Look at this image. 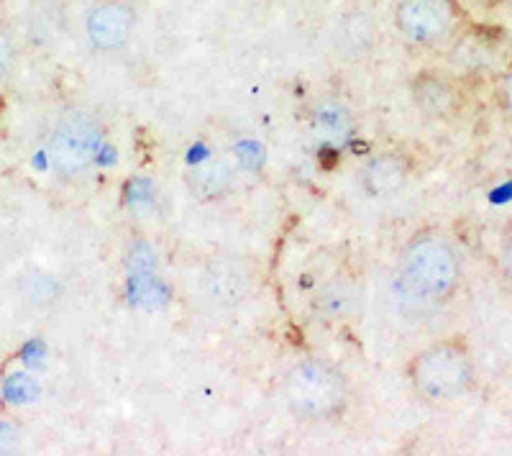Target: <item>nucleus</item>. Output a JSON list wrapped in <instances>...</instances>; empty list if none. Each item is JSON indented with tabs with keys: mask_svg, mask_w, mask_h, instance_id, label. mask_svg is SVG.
Instances as JSON below:
<instances>
[{
	"mask_svg": "<svg viewBox=\"0 0 512 456\" xmlns=\"http://www.w3.org/2000/svg\"><path fill=\"white\" fill-rule=\"evenodd\" d=\"M282 395L290 416L305 426L341 421L354 398L349 377L320 357L297 359L282 380Z\"/></svg>",
	"mask_w": 512,
	"mask_h": 456,
	"instance_id": "2",
	"label": "nucleus"
},
{
	"mask_svg": "<svg viewBox=\"0 0 512 456\" xmlns=\"http://www.w3.org/2000/svg\"><path fill=\"white\" fill-rule=\"evenodd\" d=\"M3 395L11 405H29L39 398V385L36 380H31L29 375H11L6 380V387H3Z\"/></svg>",
	"mask_w": 512,
	"mask_h": 456,
	"instance_id": "11",
	"label": "nucleus"
},
{
	"mask_svg": "<svg viewBox=\"0 0 512 456\" xmlns=\"http://www.w3.org/2000/svg\"><path fill=\"white\" fill-rule=\"evenodd\" d=\"M402 293L425 305H446L464 282V257L441 228H420L405 241L397 259Z\"/></svg>",
	"mask_w": 512,
	"mask_h": 456,
	"instance_id": "1",
	"label": "nucleus"
},
{
	"mask_svg": "<svg viewBox=\"0 0 512 456\" xmlns=\"http://www.w3.org/2000/svg\"><path fill=\"white\" fill-rule=\"evenodd\" d=\"M356 116L341 100H320L310 116V131L323 147L341 149L356 136Z\"/></svg>",
	"mask_w": 512,
	"mask_h": 456,
	"instance_id": "9",
	"label": "nucleus"
},
{
	"mask_svg": "<svg viewBox=\"0 0 512 456\" xmlns=\"http://www.w3.org/2000/svg\"><path fill=\"white\" fill-rule=\"evenodd\" d=\"M134 34L136 8L131 0H98L85 16V36L98 54H121Z\"/></svg>",
	"mask_w": 512,
	"mask_h": 456,
	"instance_id": "6",
	"label": "nucleus"
},
{
	"mask_svg": "<svg viewBox=\"0 0 512 456\" xmlns=\"http://www.w3.org/2000/svg\"><path fill=\"white\" fill-rule=\"evenodd\" d=\"M405 377L415 398L423 403H456L474 390L477 362L464 339L448 336L415 351L405 367Z\"/></svg>",
	"mask_w": 512,
	"mask_h": 456,
	"instance_id": "3",
	"label": "nucleus"
},
{
	"mask_svg": "<svg viewBox=\"0 0 512 456\" xmlns=\"http://www.w3.org/2000/svg\"><path fill=\"white\" fill-rule=\"evenodd\" d=\"M497 267L505 287L512 293V218L505 223L500 234V249H497Z\"/></svg>",
	"mask_w": 512,
	"mask_h": 456,
	"instance_id": "12",
	"label": "nucleus"
},
{
	"mask_svg": "<svg viewBox=\"0 0 512 456\" xmlns=\"http://www.w3.org/2000/svg\"><path fill=\"white\" fill-rule=\"evenodd\" d=\"M466 3H472V6H477V8H484V11H492V8L505 6L507 0H466Z\"/></svg>",
	"mask_w": 512,
	"mask_h": 456,
	"instance_id": "16",
	"label": "nucleus"
},
{
	"mask_svg": "<svg viewBox=\"0 0 512 456\" xmlns=\"http://www.w3.org/2000/svg\"><path fill=\"white\" fill-rule=\"evenodd\" d=\"M24 444V431L11 418H0V456L13 454Z\"/></svg>",
	"mask_w": 512,
	"mask_h": 456,
	"instance_id": "13",
	"label": "nucleus"
},
{
	"mask_svg": "<svg viewBox=\"0 0 512 456\" xmlns=\"http://www.w3.org/2000/svg\"><path fill=\"white\" fill-rule=\"evenodd\" d=\"M392 24L415 49H441L464 24L459 0H395Z\"/></svg>",
	"mask_w": 512,
	"mask_h": 456,
	"instance_id": "5",
	"label": "nucleus"
},
{
	"mask_svg": "<svg viewBox=\"0 0 512 456\" xmlns=\"http://www.w3.org/2000/svg\"><path fill=\"white\" fill-rule=\"evenodd\" d=\"M410 175H413V164L405 154L379 152L361 167V185L374 198H384V195H395L397 190L405 188Z\"/></svg>",
	"mask_w": 512,
	"mask_h": 456,
	"instance_id": "8",
	"label": "nucleus"
},
{
	"mask_svg": "<svg viewBox=\"0 0 512 456\" xmlns=\"http://www.w3.org/2000/svg\"><path fill=\"white\" fill-rule=\"evenodd\" d=\"M410 98L413 106L433 121H448L461 111L464 95L448 75L438 70H423L410 80Z\"/></svg>",
	"mask_w": 512,
	"mask_h": 456,
	"instance_id": "7",
	"label": "nucleus"
},
{
	"mask_svg": "<svg viewBox=\"0 0 512 456\" xmlns=\"http://www.w3.org/2000/svg\"><path fill=\"white\" fill-rule=\"evenodd\" d=\"M13 62H16V44H13L11 31L0 24V85L8 80V75H11Z\"/></svg>",
	"mask_w": 512,
	"mask_h": 456,
	"instance_id": "15",
	"label": "nucleus"
},
{
	"mask_svg": "<svg viewBox=\"0 0 512 456\" xmlns=\"http://www.w3.org/2000/svg\"><path fill=\"white\" fill-rule=\"evenodd\" d=\"M187 188L192 198L203 205L221 203L236 188V167L228 159H208L190 172Z\"/></svg>",
	"mask_w": 512,
	"mask_h": 456,
	"instance_id": "10",
	"label": "nucleus"
},
{
	"mask_svg": "<svg viewBox=\"0 0 512 456\" xmlns=\"http://www.w3.org/2000/svg\"><path fill=\"white\" fill-rule=\"evenodd\" d=\"M105 144L103 123L93 113L75 111L54 126L47 141V157L52 170L62 180H75L98 162Z\"/></svg>",
	"mask_w": 512,
	"mask_h": 456,
	"instance_id": "4",
	"label": "nucleus"
},
{
	"mask_svg": "<svg viewBox=\"0 0 512 456\" xmlns=\"http://www.w3.org/2000/svg\"><path fill=\"white\" fill-rule=\"evenodd\" d=\"M495 100H497V108H500L502 116L512 123V62L505 67V72L500 75V80H497Z\"/></svg>",
	"mask_w": 512,
	"mask_h": 456,
	"instance_id": "14",
	"label": "nucleus"
}]
</instances>
